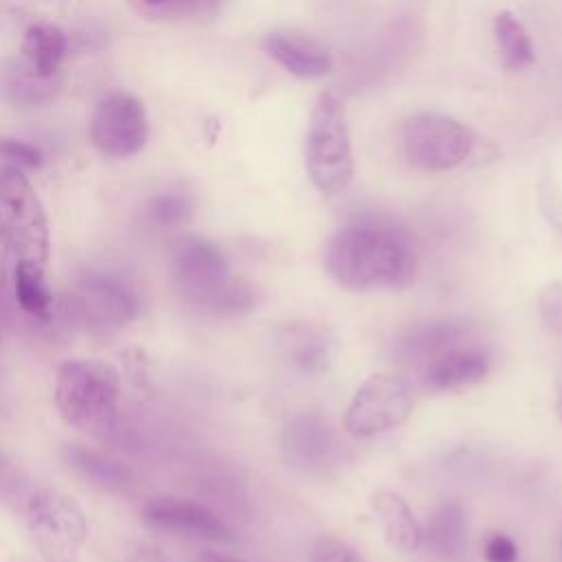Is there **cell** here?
<instances>
[{
    "instance_id": "6da1fadb",
    "label": "cell",
    "mask_w": 562,
    "mask_h": 562,
    "mask_svg": "<svg viewBox=\"0 0 562 562\" xmlns=\"http://www.w3.org/2000/svg\"><path fill=\"white\" fill-rule=\"evenodd\" d=\"M327 274L347 290L406 288L417 272V255L408 235L380 217H356L325 244Z\"/></svg>"
},
{
    "instance_id": "7a4b0ae2",
    "label": "cell",
    "mask_w": 562,
    "mask_h": 562,
    "mask_svg": "<svg viewBox=\"0 0 562 562\" xmlns=\"http://www.w3.org/2000/svg\"><path fill=\"white\" fill-rule=\"evenodd\" d=\"M173 279L184 301L213 316H241L255 307V290L233 277L222 248L200 235H184L171 248Z\"/></svg>"
},
{
    "instance_id": "3957f363",
    "label": "cell",
    "mask_w": 562,
    "mask_h": 562,
    "mask_svg": "<svg viewBox=\"0 0 562 562\" xmlns=\"http://www.w3.org/2000/svg\"><path fill=\"white\" fill-rule=\"evenodd\" d=\"M53 397L66 424L90 435H108L119 422L121 375L97 358L68 360L57 369Z\"/></svg>"
},
{
    "instance_id": "277c9868",
    "label": "cell",
    "mask_w": 562,
    "mask_h": 562,
    "mask_svg": "<svg viewBox=\"0 0 562 562\" xmlns=\"http://www.w3.org/2000/svg\"><path fill=\"white\" fill-rule=\"evenodd\" d=\"M305 169L310 182L323 195H338L353 180L347 112L334 92H321L314 103L305 138Z\"/></svg>"
},
{
    "instance_id": "5b68a950",
    "label": "cell",
    "mask_w": 562,
    "mask_h": 562,
    "mask_svg": "<svg viewBox=\"0 0 562 562\" xmlns=\"http://www.w3.org/2000/svg\"><path fill=\"white\" fill-rule=\"evenodd\" d=\"M400 147L408 165L422 171H450L476 149L474 132L441 112H415L400 127Z\"/></svg>"
},
{
    "instance_id": "8992f818",
    "label": "cell",
    "mask_w": 562,
    "mask_h": 562,
    "mask_svg": "<svg viewBox=\"0 0 562 562\" xmlns=\"http://www.w3.org/2000/svg\"><path fill=\"white\" fill-rule=\"evenodd\" d=\"M29 536L46 562H75L88 540V520L75 498L33 490L24 507Z\"/></svg>"
},
{
    "instance_id": "52a82bcc",
    "label": "cell",
    "mask_w": 562,
    "mask_h": 562,
    "mask_svg": "<svg viewBox=\"0 0 562 562\" xmlns=\"http://www.w3.org/2000/svg\"><path fill=\"white\" fill-rule=\"evenodd\" d=\"M0 211L15 261H33L46 266L50 250L46 211L31 180L15 165L0 169Z\"/></svg>"
},
{
    "instance_id": "ba28073f",
    "label": "cell",
    "mask_w": 562,
    "mask_h": 562,
    "mask_svg": "<svg viewBox=\"0 0 562 562\" xmlns=\"http://www.w3.org/2000/svg\"><path fill=\"white\" fill-rule=\"evenodd\" d=\"M415 406L413 386L397 373H373L351 395L345 408V430L369 439L402 426Z\"/></svg>"
},
{
    "instance_id": "9c48e42d",
    "label": "cell",
    "mask_w": 562,
    "mask_h": 562,
    "mask_svg": "<svg viewBox=\"0 0 562 562\" xmlns=\"http://www.w3.org/2000/svg\"><path fill=\"white\" fill-rule=\"evenodd\" d=\"M149 125L147 112L132 94H110L99 103L92 123L90 140L110 158H130L138 154L147 143Z\"/></svg>"
},
{
    "instance_id": "30bf717a",
    "label": "cell",
    "mask_w": 562,
    "mask_h": 562,
    "mask_svg": "<svg viewBox=\"0 0 562 562\" xmlns=\"http://www.w3.org/2000/svg\"><path fill=\"white\" fill-rule=\"evenodd\" d=\"M285 461L305 474H325L338 461V439L334 426L318 413L292 417L281 437Z\"/></svg>"
},
{
    "instance_id": "8fae6325",
    "label": "cell",
    "mask_w": 562,
    "mask_h": 562,
    "mask_svg": "<svg viewBox=\"0 0 562 562\" xmlns=\"http://www.w3.org/2000/svg\"><path fill=\"white\" fill-rule=\"evenodd\" d=\"M77 303L83 316L101 329H121L138 314L134 288L112 272H86L77 283Z\"/></svg>"
},
{
    "instance_id": "7c38bea8",
    "label": "cell",
    "mask_w": 562,
    "mask_h": 562,
    "mask_svg": "<svg viewBox=\"0 0 562 562\" xmlns=\"http://www.w3.org/2000/svg\"><path fill=\"white\" fill-rule=\"evenodd\" d=\"M143 520L147 527L182 538L228 542L233 538L228 525L209 507L176 496H156L143 507Z\"/></svg>"
},
{
    "instance_id": "4fadbf2b",
    "label": "cell",
    "mask_w": 562,
    "mask_h": 562,
    "mask_svg": "<svg viewBox=\"0 0 562 562\" xmlns=\"http://www.w3.org/2000/svg\"><path fill=\"white\" fill-rule=\"evenodd\" d=\"M490 373V356L474 342H461L435 356L422 367V384L426 391L446 393L481 382Z\"/></svg>"
},
{
    "instance_id": "5bb4252c",
    "label": "cell",
    "mask_w": 562,
    "mask_h": 562,
    "mask_svg": "<svg viewBox=\"0 0 562 562\" xmlns=\"http://www.w3.org/2000/svg\"><path fill=\"white\" fill-rule=\"evenodd\" d=\"M277 347L281 358L305 375L325 373L334 358V338L327 327L307 321L281 325L277 331Z\"/></svg>"
},
{
    "instance_id": "9a60e30c",
    "label": "cell",
    "mask_w": 562,
    "mask_h": 562,
    "mask_svg": "<svg viewBox=\"0 0 562 562\" xmlns=\"http://www.w3.org/2000/svg\"><path fill=\"white\" fill-rule=\"evenodd\" d=\"M263 50L290 75L299 79H318L331 72L334 59L316 40L294 31H272L263 37Z\"/></svg>"
},
{
    "instance_id": "2e32d148",
    "label": "cell",
    "mask_w": 562,
    "mask_h": 562,
    "mask_svg": "<svg viewBox=\"0 0 562 562\" xmlns=\"http://www.w3.org/2000/svg\"><path fill=\"white\" fill-rule=\"evenodd\" d=\"M61 88V72L44 77L24 57L0 61V101L13 108H37L50 103Z\"/></svg>"
},
{
    "instance_id": "e0dca14e",
    "label": "cell",
    "mask_w": 562,
    "mask_h": 562,
    "mask_svg": "<svg viewBox=\"0 0 562 562\" xmlns=\"http://www.w3.org/2000/svg\"><path fill=\"white\" fill-rule=\"evenodd\" d=\"M468 340H470V329L465 323L452 321V318H437V321H428L411 327L395 342V356L402 362L424 367L435 356Z\"/></svg>"
},
{
    "instance_id": "ac0fdd59",
    "label": "cell",
    "mask_w": 562,
    "mask_h": 562,
    "mask_svg": "<svg viewBox=\"0 0 562 562\" xmlns=\"http://www.w3.org/2000/svg\"><path fill=\"white\" fill-rule=\"evenodd\" d=\"M369 503L386 542L395 551L413 553L424 544V527L404 496L393 490H378Z\"/></svg>"
},
{
    "instance_id": "d6986e66",
    "label": "cell",
    "mask_w": 562,
    "mask_h": 562,
    "mask_svg": "<svg viewBox=\"0 0 562 562\" xmlns=\"http://www.w3.org/2000/svg\"><path fill=\"white\" fill-rule=\"evenodd\" d=\"M61 457L68 463V468L75 470L83 481L105 492H121L134 479L132 470L125 463L116 461L105 452H99L79 443L64 446Z\"/></svg>"
},
{
    "instance_id": "ffe728a7",
    "label": "cell",
    "mask_w": 562,
    "mask_h": 562,
    "mask_svg": "<svg viewBox=\"0 0 562 562\" xmlns=\"http://www.w3.org/2000/svg\"><path fill=\"white\" fill-rule=\"evenodd\" d=\"M424 542L428 549L443 558L457 560L465 549V512L457 501H446L435 507L424 525Z\"/></svg>"
},
{
    "instance_id": "44dd1931",
    "label": "cell",
    "mask_w": 562,
    "mask_h": 562,
    "mask_svg": "<svg viewBox=\"0 0 562 562\" xmlns=\"http://www.w3.org/2000/svg\"><path fill=\"white\" fill-rule=\"evenodd\" d=\"M492 33L498 48V59L505 70L520 72L536 61V50L529 31L512 11H498L492 20Z\"/></svg>"
},
{
    "instance_id": "7402d4cb",
    "label": "cell",
    "mask_w": 562,
    "mask_h": 562,
    "mask_svg": "<svg viewBox=\"0 0 562 562\" xmlns=\"http://www.w3.org/2000/svg\"><path fill=\"white\" fill-rule=\"evenodd\" d=\"M66 53V35L53 24H31L22 40V57L44 77L61 72Z\"/></svg>"
},
{
    "instance_id": "603a6c76",
    "label": "cell",
    "mask_w": 562,
    "mask_h": 562,
    "mask_svg": "<svg viewBox=\"0 0 562 562\" xmlns=\"http://www.w3.org/2000/svg\"><path fill=\"white\" fill-rule=\"evenodd\" d=\"M15 301L22 312L35 318H48L53 312V290L46 281L44 266L33 261H15L13 268Z\"/></svg>"
},
{
    "instance_id": "cb8c5ba5",
    "label": "cell",
    "mask_w": 562,
    "mask_h": 562,
    "mask_svg": "<svg viewBox=\"0 0 562 562\" xmlns=\"http://www.w3.org/2000/svg\"><path fill=\"white\" fill-rule=\"evenodd\" d=\"M31 494L33 485L26 472L4 450H0V505L13 512H24Z\"/></svg>"
},
{
    "instance_id": "d4e9b609",
    "label": "cell",
    "mask_w": 562,
    "mask_h": 562,
    "mask_svg": "<svg viewBox=\"0 0 562 562\" xmlns=\"http://www.w3.org/2000/svg\"><path fill=\"white\" fill-rule=\"evenodd\" d=\"M193 211V200L184 191H165L149 200L147 215L158 226H176Z\"/></svg>"
},
{
    "instance_id": "484cf974",
    "label": "cell",
    "mask_w": 562,
    "mask_h": 562,
    "mask_svg": "<svg viewBox=\"0 0 562 562\" xmlns=\"http://www.w3.org/2000/svg\"><path fill=\"white\" fill-rule=\"evenodd\" d=\"M310 562H367V560L349 542L334 536H321L310 549Z\"/></svg>"
},
{
    "instance_id": "4316f807",
    "label": "cell",
    "mask_w": 562,
    "mask_h": 562,
    "mask_svg": "<svg viewBox=\"0 0 562 562\" xmlns=\"http://www.w3.org/2000/svg\"><path fill=\"white\" fill-rule=\"evenodd\" d=\"M538 312L544 325L562 336V281H549L540 288Z\"/></svg>"
},
{
    "instance_id": "83f0119b",
    "label": "cell",
    "mask_w": 562,
    "mask_h": 562,
    "mask_svg": "<svg viewBox=\"0 0 562 562\" xmlns=\"http://www.w3.org/2000/svg\"><path fill=\"white\" fill-rule=\"evenodd\" d=\"M0 158L13 162L20 169H35L42 165V151L35 145L15 138H0Z\"/></svg>"
},
{
    "instance_id": "f1b7e54d",
    "label": "cell",
    "mask_w": 562,
    "mask_h": 562,
    "mask_svg": "<svg viewBox=\"0 0 562 562\" xmlns=\"http://www.w3.org/2000/svg\"><path fill=\"white\" fill-rule=\"evenodd\" d=\"M483 553H485L487 562H516L518 560V547L505 533L487 536V540L483 544Z\"/></svg>"
},
{
    "instance_id": "f546056e",
    "label": "cell",
    "mask_w": 562,
    "mask_h": 562,
    "mask_svg": "<svg viewBox=\"0 0 562 562\" xmlns=\"http://www.w3.org/2000/svg\"><path fill=\"white\" fill-rule=\"evenodd\" d=\"M540 204H542V213L547 215V220L562 231V193L553 187V184H542L540 187Z\"/></svg>"
},
{
    "instance_id": "4dcf8cb0",
    "label": "cell",
    "mask_w": 562,
    "mask_h": 562,
    "mask_svg": "<svg viewBox=\"0 0 562 562\" xmlns=\"http://www.w3.org/2000/svg\"><path fill=\"white\" fill-rule=\"evenodd\" d=\"M125 562H176V560H171L165 551L156 547H138L125 558Z\"/></svg>"
},
{
    "instance_id": "1f68e13d",
    "label": "cell",
    "mask_w": 562,
    "mask_h": 562,
    "mask_svg": "<svg viewBox=\"0 0 562 562\" xmlns=\"http://www.w3.org/2000/svg\"><path fill=\"white\" fill-rule=\"evenodd\" d=\"M9 235H7V226H4V217L0 211V288H4L7 283V266H9Z\"/></svg>"
},
{
    "instance_id": "d6a6232c",
    "label": "cell",
    "mask_w": 562,
    "mask_h": 562,
    "mask_svg": "<svg viewBox=\"0 0 562 562\" xmlns=\"http://www.w3.org/2000/svg\"><path fill=\"white\" fill-rule=\"evenodd\" d=\"M193 562H246V560H239V558H231V555H222V553L206 551V553H200Z\"/></svg>"
},
{
    "instance_id": "836d02e7",
    "label": "cell",
    "mask_w": 562,
    "mask_h": 562,
    "mask_svg": "<svg viewBox=\"0 0 562 562\" xmlns=\"http://www.w3.org/2000/svg\"><path fill=\"white\" fill-rule=\"evenodd\" d=\"M555 413H558V417H560V422H562V380H560V384H558V395H555Z\"/></svg>"
},
{
    "instance_id": "e575fe53",
    "label": "cell",
    "mask_w": 562,
    "mask_h": 562,
    "mask_svg": "<svg viewBox=\"0 0 562 562\" xmlns=\"http://www.w3.org/2000/svg\"><path fill=\"white\" fill-rule=\"evenodd\" d=\"M147 4H165V2H173V0H143Z\"/></svg>"
},
{
    "instance_id": "d590c367",
    "label": "cell",
    "mask_w": 562,
    "mask_h": 562,
    "mask_svg": "<svg viewBox=\"0 0 562 562\" xmlns=\"http://www.w3.org/2000/svg\"><path fill=\"white\" fill-rule=\"evenodd\" d=\"M560 549H562V533H560Z\"/></svg>"
}]
</instances>
